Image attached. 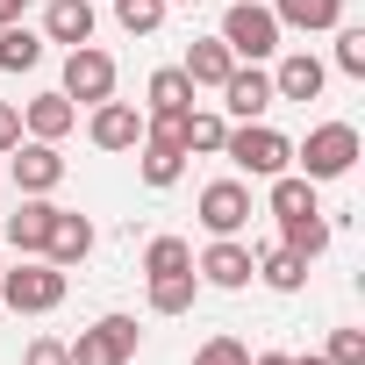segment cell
<instances>
[{"label":"cell","mask_w":365,"mask_h":365,"mask_svg":"<svg viewBox=\"0 0 365 365\" xmlns=\"http://www.w3.org/2000/svg\"><path fill=\"white\" fill-rule=\"evenodd\" d=\"M65 294H72V272L51 265V258H22L15 272H0V301H8L15 315H51Z\"/></svg>","instance_id":"1"},{"label":"cell","mask_w":365,"mask_h":365,"mask_svg":"<svg viewBox=\"0 0 365 365\" xmlns=\"http://www.w3.org/2000/svg\"><path fill=\"white\" fill-rule=\"evenodd\" d=\"M222 158H230V165H244L251 179H279V172L294 165V143H287L279 129H265V122H244V129H230V136H222Z\"/></svg>","instance_id":"2"},{"label":"cell","mask_w":365,"mask_h":365,"mask_svg":"<svg viewBox=\"0 0 365 365\" xmlns=\"http://www.w3.org/2000/svg\"><path fill=\"white\" fill-rule=\"evenodd\" d=\"M294 165H301V179H344V172L358 165V129H351V122L308 129V143H294Z\"/></svg>","instance_id":"3"},{"label":"cell","mask_w":365,"mask_h":365,"mask_svg":"<svg viewBox=\"0 0 365 365\" xmlns=\"http://www.w3.org/2000/svg\"><path fill=\"white\" fill-rule=\"evenodd\" d=\"M222 43L230 58H272L279 51V15L265 8V0H230V15H222Z\"/></svg>","instance_id":"4"},{"label":"cell","mask_w":365,"mask_h":365,"mask_svg":"<svg viewBox=\"0 0 365 365\" xmlns=\"http://www.w3.org/2000/svg\"><path fill=\"white\" fill-rule=\"evenodd\" d=\"M136 336H143V329H136L129 315H101V322L79 329V344H65V351H72V365H129V358H136Z\"/></svg>","instance_id":"5"},{"label":"cell","mask_w":365,"mask_h":365,"mask_svg":"<svg viewBox=\"0 0 365 365\" xmlns=\"http://www.w3.org/2000/svg\"><path fill=\"white\" fill-rule=\"evenodd\" d=\"M58 93H65V101H86V108L115 101V58L93 51V43H79V51L65 58V86H58Z\"/></svg>","instance_id":"6"},{"label":"cell","mask_w":365,"mask_h":365,"mask_svg":"<svg viewBox=\"0 0 365 365\" xmlns=\"http://www.w3.org/2000/svg\"><path fill=\"white\" fill-rule=\"evenodd\" d=\"M251 265H258V251H251V244H237V237H215V244L194 258V272H201L208 287H222V294L251 287Z\"/></svg>","instance_id":"7"},{"label":"cell","mask_w":365,"mask_h":365,"mask_svg":"<svg viewBox=\"0 0 365 365\" xmlns=\"http://www.w3.org/2000/svg\"><path fill=\"white\" fill-rule=\"evenodd\" d=\"M201 222H208V237H237L251 222V187H244V179H215V187H201Z\"/></svg>","instance_id":"8"},{"label":"cell","mask_w":365,"mask_h":365,"mask_svg":"<svg viewBox=\"0 0 365 365\" xmlns=\"http://www.w3.org/2000/svg\"><path fill=\"white\" fill-rule=\"evenodd\" d=\"M8 172H15L22 194H51L58 179H65V158H58V143H36V136H29V143L8 150Z\"/></svg>","instance_id":"9"},{"label":"cell","mask_w":365,"mask_h":365,"mask_svg":"<svg viewBox=\"0 0 365 365\" xmlns=\"http://www.w3.org/2000/svg\"><path fill=\"white\" fill-rule=\"evenodd\" d=\"M222 108H230L237 122H258V115L272 108V72H258V65H237V72L222 79Z\"/></svg>","instance_id":"10"},{"label":"cell","mask_w":365,"mask_h":365,"mask_svg":"<svg viewBox=\"0 0 365 365\" xmlns=\"http://www.w3.org/2000/svg\"><path fill=\"white\" fill-rule=\"evenodd\" d=\"M86 136H93L101 150H136V143H143V115H136L129 101H101L93 122H86Z\"/></svg>","instance_id":"11"},{"label":"cell","mask_w":365,"mask_h":365,"mask_svg":"<svg viewBox=\"0 0 365 365\" xmlns=\"http://www.w3.org/2000/svg\"><path fill=\"white\" fill-rule=\"evenodd\" d=\"M86 251H93V222H86L79 208H58V215H51V237H43V258L72 272V265H79Z\"/></svg>","instance_id":"12"},{"label":"cell","mask_w":365,"mask_h":365,"mask_svg":"<svg viewBox=\"0 0 365 365\" xmlns=\"http://www.w3.org/2000/svg\"><path fill=\"white\" fill-rule=\"evenodd\" d=\"M322 79H329V72H322V58H315V51H287V58H279V72H272V101H315V93H322Z\"/></svg>","instance_id":"13"},{"label":"cell","mask_w":365,"mask_h":365,"mask_svg":"<svg viewBox=\"0 0 365 365\" xmlns=\"http://www.w3.org/2000/svg\"><path fill=\"white\" fill-rule=\"evenodd\" d=\"M51 215H58V208H51L43 194H22V208L8 215V244H15L22 258H43V237H51Z\"/></svg>","instance_id":"14"},{"label":"cell","mask_w":365,"mask_h":365,"mask_svg":"<svg viewBox=\"0 0 365 365\" xmlns=\"http://www.w3.org/2000/svg\"><path fill=\"white\" fill-rule=\"evenodd\" d=\"M72 122H79V108H72L65 93H36V101L22 108V129H29L36 143H58V136H65Z\"/></svg>","instance_id":"15"},{"label":"cell","mask_w":365,"mask_h":365,"mask_svg":"<svg viewBox=\"0 0 365 365\" xmlns=\"http://www.w3.org/2000/svg\"><path fill=\"white\" fill-rule=\"evenodd\" d=\"M251 279H265L272 294H301V287H308V258H301V251H287V244H272V251H258Z\"/></svg>","instance_id":"16"},{"label":"cell","mask_w":365,"mask_h":365,"mask_svg":"<svg viewBox=\"0 0 365 365\" xmlns=\"http://www.w3.org/2000/svg\"><path fill=\"white\" fill-rule=\"evenodd\" d=\"M143 187H179V172H187V143H172V136H143Z\"/></svg>","instance_id":"17"},{"label":"cell","mask_w":365,"mask_h":365,"mask_svg":"<svg viewBox=\"0 0 365 365\" xmlns=\"http://www.w3.org/2000/svg\"><path fill=\"white\" fill-rule=\"evenodd\" d=\"M43 36L51 43H93V0H51V15H43Z\"/></svg>","instance_id":"18"},{"label":"cell","mask_w":365,"mask_h":365,"mask_svg":"<svg viewBox=\"0 0 365 365\" xmlns=\"http://www.w3.org/2000/svg\"><path fill=\"white\" fill-rule=\"evenodd\" d=\"M179 72H187L194 86H222V79L237 72V58H230V43H222V36H208V43H194V51H187V65H179Z\"/></svg>","instance_id":"19"},{"label":"cell","mask_w":365,"mask_h":365,"mask_svg":"<svg viewBox=\"0 0 365 365\" xmlns=\"http://www.w3.org/2000/svg\"><path fill=\"white\" fill-rule=\"evenodd\" d=\"M201 294V272H158L150 279V315H187Z\"/></svg>","instance_id":"20"},{"label":"cell","mask_w":365,"mask_h":365,"mask_svg":"<svg viewBox=\"0 0 365 365\" xmlns=\"http://www.w3.org/2000/svg\"><path fill=\"white\" fill-rule=\"evenodd\" d=\"M272 15H279V29H336L344 0H272Z\"/></svg>","instance_id":"21"},{"label":"cell","mask_w":365,"mask_h":365,"mask_svg":"<svg viewBox=\"0 0 365 365\" xmlns=\"http://www.w3.org/2000/svg\"><path fill=\"white\" fill-rule=\"evenodd\" d=\"M43 58V36L29 22H0V72H29Z\"/></svg>","instance_id":"22"},{"label":"cell","mask_w":365,"mask_h":365,"mask_svg":"<svg viewBox=\"0 0 365 365\" xmlns=\"http://www.w3.org/2000/svg\"><path fill=\"white\" fill-rule=\"evenodd\" d=\"M194 108V79L179 72V65H165V72H150V115H187Z\"/></svg>","instance_id":"23"},{"label":"cell","mask_w":365,"mask_h":365,"mask_svg":"<svg viewBox=\"0 0 365 365\" xmlns=\"http://www.w3.org/2000/svg\"><path fill=\"white\" fill-rule=\"evenodd\" d=\"M279 244L301 251V258H322V251H329V222H322V208H315V215H287V222H279Z\"/></svg>","instance_id":"24"},{"label":"cell","mask_w":365,"mask_h":365,"mask_svg":"<svg viewBox=\"0 0 365 365\" xmlns=\"http://www.w3.org/2000/svg\"><path fill=\"white\" fill-rule=\"evenodd\" d=\"M272 215H279V222H287V215H315V179L279 172V179H272Z\"/></svg>","instance_id":"25"},{"label":"cell","mask_w":365,"mask_h":365,"mask_svg":"<svg viewBox=\"0 0 365 365\" xmlns=\"http://www.w3.org/2000/svg\"><path fill=\"white\" fill-rule=\"evenodd\" d=\"M179 136H187V158H194V150H201V158H215V150H222V136H230V122H222V115H201V108H187Z\"/></svg>","instance_id":"26"},{"label":"cell","mask_w":365,"mask_h":365,"mask_svg":"<svg viewBox=\"0 0 365 365\" xmlns=\"http://www.w3.org/2000/svg\"><path fill=\"white\" fill-rule=\"evenodd\" d=\"M143 272H150V279H158V272H194V244H187V237H150Z\"/></svg>","instance_id":"27"},{"label":"cell","mask_w":365,"mask_h":365,"mask_svg":"<svg viewBox=\"0 0 365 365\" xmlns=\"http://www.w3.org/2000/svg\"><path fill=\"white\" fill-rule=\"evenodd\" d=\"M165 8H172V0H115V22H122L129 36H150V29L165 22Z\"/></svg>","instance_id":"28"},{"label":"cell","mask_w":365,"mask_h":365,"mask_svg":"<svg viewBox=\"0 0 365 365\" xmlns=\"http://www.w3.org/2000/svg\"><path fill=\"white\" fill-rule=\"evenodd\" d=\"M336 72L365 79V29H336Z\"/></svg>","instance_id":"29"},{"label":"cell","mask_w":365,"mask_h":365,"mask_svg":"<svg viewBox=\"0 0 365 365\" xmlns=\"http://www.w3.org/2000/svg\"><path fill=\"white\" fill-rule=\"evenodd\" d=\"M194 365H251V351H244L237 336H208V344L194 351Z\"/></svg>","instance_id":"30"},{"label":"cell","mask_w":365,"mask_h":365,"mask_svg":"<svg viewBox=\"0 0 365 365\" xmlns=\"http://www.w3.org/2000/svg\"><path fill=\"white\" fill-rule=\"evenodd\" d=\"M322 358H329V365H365V329H336Z\"/></svg>","instance_id":"31"},{"label":"cell","mask_w":365,"mask_h":365,"mask_svg":"<svg viewBox=\"0 0 365 365\" xmlns=\"http://www.w3.org/2000/svg\"><path fill=\"white\" fill-rule=\"evenodd\" d=\"M22 365H72V351H65V336H36L22 351Z\"/></svg>","instance_id":"32"},{"label":"cell","mask_w":365,"mask_h":365,"mask_svg":"<svg viewBox=\"0 0 365 365\" xmlns=\"http://www.w3.org/2000/svg\"><path fill=\"white\" fill-rule=\"evenodd\" d=\"M22 143V108H8V101H0V158H8Z\"/></svg>","instance_id":"33"},{"label":"cell","mask_w":365,"mask_h":365,"mask_svg":"<svg viewBox=\"0 0 365 365\" xmlns=\"http://www.w3.org/2000/svg\"><path fill=\"white\" fill-rule=\"evenodd\" d=\"M0 22H22V0H0Z\"/></svg>","instance_id":"34"},{"label":"cell","mask_w":365,"mask_h":365,"mask_svg":"<svg viewBox=\"0 0 365 365\" xmlns=\"http://www.w3.org/2000/svg\"><path fill=\"white\" fill-rule=\"evenodd\" d=\"M287 365H329V358H322V351H308V358H287Z\"/></svg>","instance_id":"35"},{"label":"cell","mask_w":365,"mask_h":365,"mask_svg":"<svg viewBox=\"0 0 365 365\" xmlns=\"http://www.w3.org/2000/svg\"><path fill=\"white\" fill-rule=\"evenodd\" d=\"M251 365H287V358H279V351H265V358H251Z\"/></svg>","instance_id":"36"},{"label":"cell","mask_w":365,"mask_h":365,"mask_svg":"<svg viewBox=\"0 0 365 365\" xmlns=\"http://www.w3.org/2000/svg\"><path fill=\"white\" fill-rule=\"evenodd\" d=\"M187 8H194V0H187Z\"/></svg>","instance_id":"37"}]
</instances>
